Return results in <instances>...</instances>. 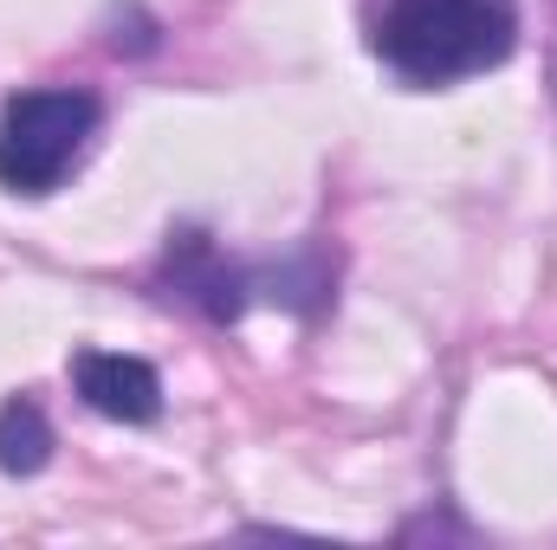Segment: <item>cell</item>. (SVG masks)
<instances>
[{
    "label": "cell",
    "mask_w": 557,
    "mask_h": 550,
    "mask_svg": "<svg viewBox=\"0 0 557 550\" xmlns=\"http://www.w3.org/2000/svg\"><path fill=\"white\" fill-rule=\"evenodd\" d=\"M72 383L85 396V409L111 414V421H156L162 414V383L143 357L117 350H78L72 357Z\"/></svg>",
    "instance_id": "obj_4"
},
{
    "label": "cell",
    "mask_w": 557,
    "mask_h": 550,
    "mask_svg": "<svg viewBox=\"0 0 557 550\" xmlns=\"http://www.w3.org/2000/svg\"><path fill=\"white\" fill-rule=\"evenodd\" d=\"M98 137L91 91H20L0 111V182L20 195L59 188Z\"/></svg>",
    "instance_id": "obj_2"
},
{
    "label": "cell",
    "mask_w": 557,
    "mask_h": 550,
    "mask_svg": "<svg viewBox=\"0 0 557 550\" xmlns=\"http://www.w3.org/2000/svg\"><path fill=\"white\" fill-rule=\"evenodd\" d=\"M512 0H383L370 46L409 85H454L512 52Z\"/></svg>",
    "instance_id": "obj_1"
},
{
    "label": "cell",
    "mask_w": 557,
    "mask_h": 550,
    "mask_svg": "<svg viewBox=\"0 0 557 550\" xmlns=\"http://www.w3.org/2000/svg\"><path fill=\"white\" fill-rule=\"evenodd\" d=\"M162 278L175 285V298L182 304H195V311H208V317H240L247 311V291H260V285H273V278L285 273H240V266H227L221 253H214V240H201V234H182L175 247H169V266H162Z\"/></svg>",
    "instance_id": "obj_3"
},
{
    "label": "cell",
    "mask_w": 557,
    "mask_h": 550,
    "mask_svg": "<svg viewBox=\"0 0 557 550\" xmlns=\"http://www.w3.org/2000/svg\"><path fill=\"white\" fill-rule=\"evenodd\" d=\"M52 460V427L39 402H7L0 409V473H39Z\"/></svg>",
    "instance_id": "obj_5"
}]
</instances>
